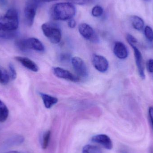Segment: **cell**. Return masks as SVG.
Listing matches in <instances>:
<instances>
[{
  "label": "cell",
  "mask_w": 153,
  "mask_h": 153,
  "mask_svg": "<svg viewBox=\"0 0 153 153\" xmlns=\"http://www.w3.org/2000/svg\"><path fill=\"white\" fill-rule=\"evenodd\" d=\"M147 71L151 73H153V59H150L148 60L146 64Z\"/></svg>",
  "instance_id": "26"
},
{
  "label": "cell",
  "mask_w": 153,
  "mask_h": 153,
  "mask_svg": "<svg viewBox=\"0 0 153 153\" xmlns=\"http://www.w3.org/2000/svg\"><path fill=\"white\" fill-rule=\"evenodd\" d=\"M72 64L75 72L78 76L85 77L88 76V72L84 61L80 57H74L72 59Z\"/></svg>",
  "instance_id": "8"
},
{
  "label": "cell",
  "mask_w": 153,
  "mask_h": 153,
  "mask_svg": "<svg viewBox=\"0 0 153 153\" xmlns=\"http://www.w3.org/2000/svg\"><path fill=\"white\" fill-rule=\"evenodd\" d=\"M130 46L134 50L136 64L139 75L142 79H145L146 75L145 74L144 66L143 62V58L142 53L134 45Z\"/></svg>",
  "instance_id": "10"
},
{
  "label": "cell",
  "mask_w": 153,
  "mask_h": 153,
  "mask_svg": "<svg viewBox=\"0 0 153 153\" xmlns=\"http://www.w3.org/2000/svg\"><path fill=\"white\" fill-rule=\"evenodd\" d=\"M68 25L69 27L71 28H74L76 25V22L74 19H71L69 20L68 22Z\"/></svg>",
  "instance_id": "27"
},
{
  "label": "cell",
  "mask_w": 153,
  "mask_h": 153,
  "mask_svg": "<svg viewBox=\"0 0 153 153\" xmlns=\"http://www.w3.org/2000/svg\"><path fill=\"white\" fill-rule=\"evenodd\" d=\"M75 6L70 2L59 3L53 5L51 15L56 21H66L73 19L76 14Z\"/></svg>",
  "instance_id": "1"
},
{
  "label": "cell",
  "mask_w": 153,
  "mask_h": 153,
  "mask_svg": "<svg viewBox=\"0 0 153 153\" xmlns=\"http://www.w3.org/2000/svg\"><path fill=\"white\" fill-rule=\"evenodd\" d=\"M9 111L7 106L0 100V122H3L8 118Z\"/></svg>",
  "instance_id": "17"
},
{
  "label": "cell",
  "mask_w": 153,
  "mask_h": 153,
  "mask_svg": "<svg viewBox=\"0 0 153 153\" xmlns=\"http://www.w3.org/2000/svg\"><path fill=\"white\" fill-rule=\"evenodd\" d=\"M0 23L11 30L16 31L19 27V18L18 11L14 8H11L5 15L0 18Z\"/></svg>",
  "instance_id": "2"
},
{
  "label": "cell",
  "mask_w": 153,
  "mask_h": 153,
  "mask_svg": "<svg viewBox=\"0 0 153 153\" xmlns=\"http://www.w3.org/2000/svg\"><path fill=\"white\" fill-rule=\"evenodd\" d=\"M78 31L80 35L86 40L96 43L99 38L92 27L87 23H82L78 26Z\"/></svg>",
  "instance_id": "6"
},
{
  "label": "cell",
  "mask_w": 153,
  "mask_h": 153,
  "mask_svg": "<svg viewBox=\"0 0 153 153\" xmlns=\"http://www.w3.org/2000/svg\"><path fill=\"white\" fill-rule=\"evenodd\" d=\"M39 3L36 0H28L24 9L26 24L29 27L33 25Z\"/></svg>",
  "instance_id": "5"
},
{
  "label": "cell",
  "mask_w": 153,
  "mask_h": 153,
  "mask_svg": "<svg viewBox=\"0 0 153 153\" xmlns=\"http://www.w3.org/2000/svg\"><path fill=\"white\" fill-rule=\"evenodd\" d=\"M149 114L151 119V123L153 128V107H151L149 109Z\"/></svg>",
  "instance_id": "28"
},
{
  "label": "cell",
  "mask_w": 153,
  "mask_h": 153,
  "mask_svg": "<svg viewBox=\"0 0 153 153\" xmlns=\"http://www.w3.org/2000/svg\"><path fill=\"white\" fill-rule=\"evenodd\" d=\"M39 94L43 100L45 107L47 108H50L58 102V99L56 97L42 93H40Z\"/></svg>",
  "instance_id": "14"
},
{
  "label": "cell",
  "mask_w": 153,
  "mask_h": 153,
  "mask_svg": "<svg viewBox=\"0 0 153 153\" xmlns=\"http://www.w3.org/2000/svg\"><path fill=\"white\" fill-rule=\"evenodd\" d=\"M16 36V31L10 30L0 23V38L6 39H12Z\"/></svg>",
  "instance_id": "16"
},
{
  "label": "cell",
  "mask_w": 153,
  "mask_h": 153,
  "mask_svg": "<svg viewBox=\"0 0 153 153\" xmlns=\"http://www.w3.org/2000/svg\"><path fill=\"white\" fill-rule=\"evenodd\" d=\"M18 45L22 50L32 49L38 52H44L45 47L42 42L36 38L31 37L20 40Z\"/></svg>",
  "instance_id": "4"
},
{
  "label": "cell",
  "mask_w": 153,
  "mask_h": 153,
  "mask_svg": "<svg viewBox=\"0 0 153 153\" xmlns=\"http://www.w3.org/2000/svg\"><path fill=\"white\" fill-rule=\"evenodd\" d=\"M114 54L120 59H126L128 56V51L125 44L121 42H116L113 48Z\"/></svg>",
  "instance_id": "12"
},
{
  "label": "cell",
  "mask_w": 153,
  "mask_h": 153,
  "mask_svg": "<svg viewBox=\"0 0 153 153\" xmlns=\"http://www.w3.org/2000/svg\"><path fill=\"white\" fill-rule=\"evenodd\" d=\"M69 2L72 4H79V5H85L91 3L93 0H67Z\"/></svg>",
  "instance_id": "24"
},
{
  "label": "cell",
  "mask_w": 153,
  "mask_h": 153,
  "mask_svg": "<svg viewBox=\"0 0 153 153\" xmlns=\"http://www.w3.org/2000/svg\"><path fill=\"white\" fill-rule=\"evenodd\" d=\"M91 141L100 145L107 150H111L113 148L112 141L107 135L102 134L94 136L92 137Z\"/></svg>",
  "instance_id": "9"
},
{
  "label": "cell",
  "mask_w": 153,
  "mask_h": 153,
  "mask_svg": "<svg viewBox=\"0 0 153 153\" xmlns=\"http://www.w3.org/2000/svg\"><path fill=\"white\" fill-rule=\"evenodd\" d=\"M144 1H149V0H144Z\"/></svg>",
  "instance_id": "32"
},
{
  "label": "cell",
  "mask_w": 153,
  "mask_h": 153,
  "mask_svg": "<svg viewBox=\"0 0 153 153\" xmlns=\"http://www.w3.org/2000/svg\"><path fill=\"white\" fill-rule=\"evenodd\" d=\"M44 35L50 40L51 43L57 44L62 39V35L61 29L58 26L53 23H44L41 26Z\"/></svg>",
  "instance_id": "3"
},
{
  "label": "cell",
  "mask_w": 153,
  "mask_h": 153,
  "mask_svg": "<svg viewBox=\"0 0 153 153\" xmlns=\"http://www.w3.org/2000/svg\"><path fill=\"white\" fill-rule=\"evenodd\" d=\"M10 79V75L8 72L3 68L0 67V83L2 84H7Z\"/></svg>",
  "instance_id": "18"
},
{
  "label": "cell",
  "mask_w": 153,
  "mask_h": 153,
  "mask_svg": "<svg viewBox=\"0 0 153 153\" xmlns=\"http://www.w3.org/2000/svg\"><path fill=\"white\" fill-rule=\"evenodd\" d=\"M144 34L147 40L150 42L153 41V30L150 26H147L144 28Z\"/></svg>",
  "instance_id": "22"
},
{
  "label": "cell",
  "mask_w": 153,
  "mask_h": 153,
  "mask_svg": "<svg viewBox=\"0 0 153 153\" xmlns=\"http://www.w3.org/2000/svg\"><path fill=\"white\" fill-rule=\"evenodd\" d=\"M15 59L19 62L22 65L27 69L34 72L38 71L39 67L38 65L32 60L27 57L23 56H17Z\"/></svg>",
  "instance_id": "13"
},
{
  "label": "cell",
  "mask_w": 153,
  "mask_h": 153,
  "mask_svg": "<svg viewBox=\"0 0 153 153\" xmlns=\"http://www.w3.org/2000/svg\"><path fill=\"white\" fill-rule=\"evenodd\" d=\"M91 62L94 67L100 72H106L108 69V62L102 56L94 54L92 56Z\"/></svg>",
  "instance_id": "7"
},
{
  "label": "cell",
  "mask_w": 153,
  "mask_h": 153,
  "mask_svg": "<svg viewBox=\"0 0 153 153\" xmlns=\"http://www.w3.org/2000/svg\"><path fill=\"white\" fill-rule=\"evenodd\" d=\"M121 153H128L127 152H126V151H122V152H121Z\"/></svg>",
  "instance_id": "31"
},
{
  "label": "cell",
  "mask_w": 153,
  "mask_h": 153,
  "mask_svg": "<svg viewBox=\"0 0 153 153\" xmlns=\"http://www.w3.org/2000/svg\"><path fill=\"white\" fill-rule=\"evenodd\" d=\"M56 1V0H36L38 3L42 2H48L53 1Z\"/></svg>",
  "instance_id": "29"
},
{
  "label": "cell",
  "mask_w": 153,
  "mask_h": 153,
  "mask_svg": "<svg viewBox=\"0 0 153 153\" xmlns=\"http://www.w3.org/2000/svg\"><path fill=\"white\" fill-rule=\"evenodd\" d=\"M130 21L132 26L135 29L139 31L143 30L144 27L145 23L142 18L137 15H132L130 17Z\"/></svg>",
  "instance_id": "15"
},
{
  "label": "cell",
  "mask_w": 153,
  "mask_h": 153,
  "mask_svg": "<svg viewBox=\"0 0 153 153\" xmlns=\"http://www.w3.org/2000/svg\"><path fill=\"white\" fill-rule=\"evenodd\" d=\"M51 132L49 130L46 131L44 134L42 139V146L44 150H45L48 147L51 137Z\"/></svg>",
  "instance_id": "20"
},
{
  "label": "cell",
  "mask_w": 153,
  "mask_h": 153,
  "mask_svg": "<svg viewBox=\"0 0 153 153\" xmlns=\"http://www.w3.org/2000/svg\"><path fill=\"white\" fill-rule=\"evenodd\" d=\"M54 74L59 78H63L74 82L79 81V78L67 70L60 67H54L53 69Z\"/></svg>",
  "instance_id": "11"
},
{
  "label": "cell",
  "mask_w": 153,
  "mask_h": 153,
  "mask_svg": "<svg viewBox=\"0 0 153 153\" xmlns=\"http://www.w3.org/2000/svg\"><path fill=\"white\" fill-rule=\"evenodd\" d=\"M103 8L100 5H95L91 11L92 15L94 17H100L103 14Z\"/></svg>",
  "instance_id": "21"
},
{
  "label": "cell",
  "mask_w": 153,
  "mask_h": 153,
  "mask_svg": "<svg viewBox=\"0 0 153 153\" xmlns=\"http://www.w3.org/2000/svg\"><path fill=\"white\" fill-rule=\"evenodd\" d=\"M126 38L128 43L130 45H135L137 44V42H138L137 39L135 38L134 36L131 35V34H128L126 35Z\"/></svg>",
  "instance_id": "25"
},
{
  "label": "cell",
  "mask_w": 153,
  "mask_h": 153,
  "mask_svg": "<svg viewBox=\"0 0 153 153\" xmlns=\"http://www.w3.org/2000/svg\"><path fill=\"white\" fill-rule=\"evenodd\" d=\"M9 75L12 80H14L17 77V72L14 66L12 63H10L9 65Z\"/></svg>",
  "instance_id": "23"
},
{
  "label": "cell",
  "mask_w": 153,
  "mask_h": 153,
  "mask_svg": "<svg viewBox=\"0 0 153 153\" xmlns=\"http://www.w3.org/2000/svg\"><path fill=\"white\" fill-rule=\"evenodd\" d=\"M7 153H20L19 152H16V151H11V152H8Z\"/></svg>",
  "instance_id": "30"
},
{
  "label": "cell",
  "mask_w": 153,
  "mask_h": 153,
  "mask_svg": "<svg viewBox=\"0 0 153 153\" xmlns=\"http://www.w3.org/2000/svg\"><path fill=\"white\" fill-rule=\"evenodd\" d=\"M82 153H103L99 147L91 145L84 146Z\"/></svg>",
  "instance_id": "19"
}]
</instances>
